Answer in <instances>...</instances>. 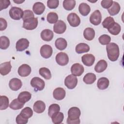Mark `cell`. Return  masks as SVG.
<instances>
[{"label":"cell","instance_id":"6da1fadb","mask_svg":"<svg viewBox=\"0 0 124 124\" xmlns=\"http://www.w3.org/2000/svg\"><path fill=\"white\" fill-rule=\"evenodd\" d=\"M107 55L108 59L112 61H116L120 55L119 47L117 44L114 43H109L106 46Z\"/></svg>","mask_w":124,"mask_h":124},{"label":"cell","instance_id":"7a4b0ae2","mask_svg":"<svg viewBox=\"0 0 124 124\" xmlns=\"http://www.w3.org/2000/svg\"><path fill=\"white\" fill-rule=\"evenodd\" d=\"M80 114L81 112L78 108L76 107L71 108L68 111L67 123L68 124H80L79 117Z\"/></svg>","mask_w":124,"mask_h":124},{"label":"cell","instance_id":"3957f363","mask_svg":"<svg viewBox=\"0 0 124 124\" xmlns=\"http://www.w3.org/2000/svg\"><path fill=\"white\" fill-rule=\"evenodd\" d=\"M22 9L17 7H12L9 10V15L11 18L14 20H20L23 16Z\"/></svg>","mask_w":124,"mask_h":124},{"label":"cell","instance_id":"277c9868","mask_svg":"<svg viewBox=\"0 0 124 124\" xmlns=\"http://www.w3.org/2000/svg\"><path fill=\"white\" fill-rule=\"evenodd\" d=\"M78 84V78H77L72 75L67 76L64 79L65 86L69 89H74Z\"/></svg>","mask_w":124,"mask_h":124},{"label":"cell","instance_id":"5b68a950","mask_svg":"<svg viewBox=\"0 0 124 124\" xmlns=\"http://www.w3.org/2000/svg\"><path fill=\"white\" fill-rule=\"evenodd\" d=\"M38 19L37 17H33L23 21V27L27 30H32L37 27Z\"/></svg>","mask_w":124,"mask_h":124},{"label":"cell","instance_id":"8992f818","mask_svg":"<svg viewBox=\"0 0 124 124\" xmlns=\"http://www.w3.org/2000/svg\"><path fill=\"white\" fill-rule=\"evenodd\" d=\"M31 86L36 89L37 91H42L45 86V81L39 77H34L31 81Z\"/></svg>","mask_w":124,"mask_h":124},{"label":"cell","instance_id":"52a82bcc","mask_svg":"<svg viewBox=\"0 0 124 124\" xmlns=\"http://www.w3.org/2000/svg\"><path fill=\"white\" fill-rule=\"evenodd\" d=\"M67 19L70 25L73 27L78 26L80 23V19L79 17L75 13H70L67 16Z\"/></svg>","mask_w":124,"mask_h":124},{"label":"cell","instance_id":"ba28073f","mask_svg":"<svg viewBox=\"0 0 124 124\" xmlns=\"http://www.w3.org/2000/svg\"><path fill=\"white\" fill-rule=\"evenodd\" d=\"M55 59L57 63L61 66L66 65L69 62V57L67 54L62 52L58 53L56 56Z\"/></svg>","mask_w":124,"mask_h":124},{"label":"cell","instance_id":"9c48e42d","mask_svg":"<svg viewBox=\"0 0 124 124\" xmlns=\"http://www.w3.org/2000/svg\"><path fill=\"white\" fill-rule=\"evenodd\" d=\"M102 20L101 14L99 10L94 11L90 16V22L95 25L97 26L101 23Z\"/></svg>","mask_w":124,"mask_h":124},{"label":"cell","instance_id":"30bf717a","mask_svg":"<svg viewBox=\"0 0 124 124\" xmlns=\"http://www.w3.org/2000/svg\"><path fill=\"white\" fill-rule=\"evenodd\" d=\"M40 52L42 57L45 59H48L51 56L53 53V49L50 45H44L41 47Z\"/></svg>","mask_w":124,"mask_h":124},{"label":"cell","instance_id":"8fae6325","mask_svg":"<svg viewBox=\"0 0 124 124\" xmlns=\"http://www.w3.org/2000/svg\"><path fill=\"white\" fill-rule=\"evenodd\" d=\"M66 29V25L65 22L61 20H58L53 26V31L57 34L63 33Z\"/></svg>","mask_w":124,"mask_h":124},{"label":"cell","instance_id":"7c38bea8","mask_svg":"<svg viewBox=\"0 0 124 124\" xmlns=\"http://www.w3.org/2000/svg\"><path fill=\"white\" fill-rule=\"evenodd\" d=\"M29 41L27 39L21 38L16 43V49L17 51H23L29 46Z\"/></svg>","mask_w":124,"mask_h":124},{"label":"cell","instance_id":"4fadbf2b","mask_svg":"<svg viewBox=\"0 0 124 124\" xmlns=\"http://www.w3.org/2000/svg\"><path fill=\"white\" fill-rule=\"evenodd\" d=\"M84 67L79 63L73 64L71 67V73L75 76H80L84 72Z\"/></svg>","mask_w":124,"mask_h":124},{"label":"cell","instance_id":"5bb4252c","mask_svg":"<svg viewBox=\"0 0 124 124\" xmlns=\"http://www.w3.org/2000/svg\"><path fill=\"white\" fill-rule=\"evenodd\" d=\"M31 69L30 66L27 64H23L18 69V75L22 77L28 76L31 73Z\"/></svg>","mask_w":124,"mask_h":124},{"label":"cell","instance_id":"9a60e30c","mask_svg":"<svg viewBox=\"0 0 124 124\" xmlns=\"http://www.w3.org/2000/svg\"><path fill=\"white\" fill-rule=\"evenodd\" d=\"M81 61L85 65L91 66L94 62L95 57L92 54H86L82 56Z\"/></svg>","mask_w":124,"mask_h":124},{"label":"cell","instance_id":"2e32d148","mask_svg":"<svg viewBox=\"0 0 124 124\" xmlns=\"http://www.w3.org/2000/svg\"><path fill=\"white\" fill-rule=\"evenodd\" d=\"M22 85V83L20 79L17 78H13L11 79L9 82L10 88L13 91H17L21 88Z\"/></svg>","mask_w":124,"mask_h":124},{"label":"cell","instance_id":"e0dca14e","mask_svg":"<svg viewBox=\"0 0 124 124\" xmlns=\"http://www.w3.org/2000/svg\"><path fill=\"white\" fill-rule=\"evenodd\" d=\"M66 93L65 90L61 87H58L54 89L53 92V97L57 100H61L64 99Z\"/></svg>","mask_w":124,"mask_h":124},{"label":"cell","instance_id":"ac0fdd59","mask_svg":"<svg viewBox=\"0 0 124 124\" xmlns=\"http://www.w3.org/2000/svg\"><path fill=\"white\" fill-rule=\"evenodd\" d=\"M11 61L2 63L0 64V73L2 76H5L11 72Z\"/></svg>","mask_w":124,"mask_h":124},{"label":"cell","instance_id":"d6986e66","mask_svg":"<svg viewBox=\"0 0 124 124\" xmlns=\"http://www.w3.org/2000/svg\"><path fill=\"white\" fill-rule=\"evenodd\" d=\"M33 110L37 113H41L43 112L46 108V105L45 103L41 100L36 101L33 106Z\"/></svg>","mask_w":124,"mask_h":124},{"label":"cell","instance_id":"ffe728a7","mask_svg":"<svg viewBox=\"0 0 124 124\" xmlns=\"http://www.w3.org/2000/svg\"><path fill=\"white\" fill-rule=\"evenodd\" d=\"M41 38L45 41H51L54 36L53 31L49 29H45L43 30L40 34Z\"/></svg>","mask_w":124,"mask_h":124},{"label":"cell","instance_id":"44dd1931","mask_svg":"<svg viewBox=\"0 0 124 124\" xmlns=\"http://www.w3.org/2000/svg\"><path fill=\"white\" fill-rule=\"evenodd\" d=\"M45 10V5L41 2H35L32 7V10L34 13L37 15L42 14Z\"/></svg>","mask_w":124,"mask_h":124},{"label":"cell","instance_id":"7402d4cb","mask_svg":"<svg viewBox=\"0 0 124 124\" xmlns=\"http://www.w3.org/2000/svg\"><path fill=\"white\" fill-rule=\"evenodd\" d=\"M108 66L107 62L104 60L99 61L94 67V70L97 73H102L104 72Z\"/></svg>","mask_w":124,"mask_h":124},{"label":"cell","instance_id":"603a6c76","mask_svg":"<svg viewBox=\"0 0 124 124\" xmlns=\"http://www.w3.org/2000/svg\"><path fill=\"white\" fill-rule=\"evenodd\" d=\"M109 80L105 77H102L98 79L97 83V86L100 90L106 89L109 86Z\"/></svg>","mask_w":124,"mask_h":124},{"label":"cell","instance_id":"cb8c5ba5","mask_svg":"<svg viewBox=\"0 0 124 124\" xmlns=\"http://www.w3.org/2000/svg\"><path fill=\"white\" fill-rule=\"evenodd\" d=\"M121 9L120 4L116 1H113L112 5L108 9V12L110 16H115L118 14Z\"/></svg>","mask_w":124,"mask_h":124},{"label":"cell","instance_id":"d4e9b609","mask_svg":"<svg viewBox=\"0 0 124 124\" xmlns=\"http://www.w3.org/2000/svg\"><path fill=\"white\" fill-rule=\"evenodd\" d=\"M31 97V94L27 91H23L21 92L18 95V100L23 103L28 102Z\"/></svg>","mask_w":124,"mask_h":124},{"label":"cell","instance_id":"484cf974","mask_svg":"<svg viewBox=\"0 0 124 124\" xmlns=\"http://www.w3.org/2000/svg\"><path fill=\"white\" fill-rule=\"evenodd\" d=\"M78 11L79 13L83 16H87L91 11L90 6L86 3L82 2L78 6Z\"/></svg>","mask_w":124,"mask_h":124},{"label":"cell","instance_id":"4316f807","mask_svg":"<svg viewBox=\"0 0 124 124\" xmlns=\"http://www.w3.org/2000/svg\"><path fill=\"white\" fill-rule=\"evenodd\" d=\"M83 36L86 40L91 41L94 38L95 31L93 28H87L83 31Z\"/></svg>","mask_w":124,"mask_h":124},{"label":"cell","instance_id":"83f0119b","mask_svg":"<svg viewBox=\"0 0 124 124\" xmlns=\"http://www.w3.org/2000/svg\"><path fill=\"white\" fill-rule=\"evenodd\" d=\"M55 45L58 49L60 50H63L67 47V43L65 39L61 37L58 38L56 40Z\"/></svg>","mask_w":124,"mask_h":124},{"label":"cell","instance_id":"f1b7e54d","mask_svg":"<svg viewBox=\"0 0 124 124\" xmlns=\"http://www.w3.org/2000/svg\"><path fill=\"white\" fill-rule=\"evenodd\" d=\"M90 46L88 45L85 43H79L76 46V51L78 54H81L85 52H87L90 50Z\"/></svg>","mask_w":124,"mask_h":124},{"label":"cell","instance_id":"f546056e","mask_svg":"<svg viewBox=\"0 0 124 124\" xmlns=\"http://www.w3.org/2000/svg\"><path fill=\"white\" fill-rule=\"evenodd\" d=\"M53 123L55 124H60L62 123L64 119V115L61 112H57L54 113L51 117Z\"/></svg>","mask_w":124,"mask_h":124},{"label":"cell","instance_id":"4dcf8cb0","mask_svg":"<svg viewBox=\"0 0 124 124\" xmlns=\"http://www.w3.org/2000/svg\"><path fill=\"white\" fill-rule=\"evenodd\" d=\"M96 79V76L93 73H88L83 77V80L87 84H92L94 82Z\"/></svg>","mask_w":124,"mask_h":124},{"label":"cell","instance_id":"1f68e13d","mask_svg":"<svg viewBox=\"0 0 124 124\" xmlns=\"http://www.w3.org/2000/svg\"><path fill=\"white\" fill-rule=\"evenodd\" d=\"M108 32L111 34L113 35H117L120 32L121 27L118 23L115 22L108 29Z\"/></svg>","mask_w":124,"mask_h":124},{"label":"cell","instance_id":"d6a6232c","mask_svg":"<svg viewBox=\"0 0 124 124\" xmlns=\"http://www.w3.org/2000/svg\"><path fill=\"white\" fill-rule=\"evenodd\" d=\"M24 106V103L19 101L18 99H14L10 104V108L14 110H18L22 108Z\"/></svg>","mask_w":124,"mask_h":124},{"label":"cell","instance_id":"836d02e7","mask_svg":"<svg viewBox=\"0 0 124 124\" xmlns=\"http://www.w3.org/2000/svg\"><path fill=\"white\" fill-rule=\"evenodd\" d=\"M9 101L8 98L5 95L0 96V109H6L9 106Z\"/></svg>","mask_w":124,"mask_h":124},{"label":"cell","instance_id":"e575fe53","mask_svg":"<svg viewBox=\"0 0 124 124\" xmlns=\"http://www.w3.org/2000/svg\"><path fill=\"white\" fill-rule=\"evenodd\" d=\"M63 7L67 11L73 10L76 5V1L75 0H64L63 1Z\"/></svg>","mask_w":124,"mask_h":124},{"label":"cell","instance_id":"d590c367","mask_svg":"<svg viewBox=\"0 0 124 124\" xmlns=\"http://www.w3.org/2000/svg\"><path fill=\"white\" fill-rule=\"evenodd\" d=\"M10 45V40L5 36L0 37V48L1 49H6Z\"/></svg>","mask_w":124,"mask_h":124},{"label":"cell","instance_id":"8d00e7d4","mask_svg":"<svg viewBox=\"0 0 124 124\" xmlns=\"http://www.w3.org/2000/svg\"><path fill=\"white\" fill-rule=\"evenodd\" d=\"M39 74L46 79H50L51 78V74L49 69L46 67H42L39 69Z\"/></svg>","mask_w":124,"mask_h":124},{"label":"cell","instance_id":"74e56055","mask_svg":"<svg viewBox=\"0 0 124 124\" xmlns=\"http://www.w3.org/2000/svg\"><path fill=\"white\" fill-rule=\"evenodd\" d=\"M60 110V107L57 104H52L50 105L48 109V114L49 117H51L54 113Z\"/></svg>","mask_w":124,"mask_h":124},{"label":"cell","instance_id":"f35d334b","mask_svg":"<svg viewBox=\"0 0 124 124\" xmlns=\"http://www.w3.org/2000/svg\"><path fill=\"white\" fill-rule=\"evenodd\" d=\"M47 21L50 24L56 23L58 20V16L55 12H50L47 15Z\"/></svg>","mask_w":124,"mask_h":124},{"label":"cell","instance_id":"ab89813d","mask_svg":"<svg viewBox=\"0 0 124 124\" xmlns=\"http://www.w3.org/2000/svg\"><path fill=\"white\" fill-rule=\"evenodd\" d=\"M115 21L113 17L111 16H108L106 17L102 22V26L104 28L108 29L110 26H111L114 23Z\"/></svg>","mask_w":124,"mask_h":124},{"label":"cell","instance_id":"60d3db41","mask_svg":"<svg viewBox=\"0 0 124 124\" xmlns=\"http://www.w3.org/2000/svg\"><path fill=\"white\" fill-rule=\"evenodd\" d=\"M24 117L29 119L33 115V111L30 107H27L23 108L20 112V113Z\"/></svg>","mask_w":124,"mask_h":124},{"label":"cell","instance_id":"b9f144b4","mask_svg":"<svg viewBox=\"0 0 124 124\" xmlns=\"http://www.w3.org/2000/svg\"><path fill=\"white\" fill-rule=\"evenodd\" d=\"M98 40L101 45H107L110 43L111 41V37L108 35L103 34L99 37Z\"/></svg>","mask_w":124,"mask_h":124},{"label":"cell","instance_id":"7bdbcfd3","mask_svg":"<svg viewBox=\"0 0 124 124\" xmlns=\"http://www.w3.org/2000/svg\"><path fill=\"white\" fill-rule=\"evenodd\" d=\"M33 17H34V14L32 11L30 10H26L24 11L23 16L22 17V19L23 21Z\"/></svg>","mask_w":124,"mask_h":124},{"label":"cell","instance_id":"ee69618b","mask_svg":"<svg viewBox=\"0 0 124 124\" xmlns=\"http://www.w3.org/2000/svg\"><path fill=\"white\" fill-rule=\"evenodd\" d=\"M59 4L58 0H48L47 1V6L50 9H56Z\"/></svg>","mask_w":124,"mask_h":124},{"label":"cell","instance_id":"f6af8a7d","mask_svg":"<svg viewBox=\"0 0 124 124\" xmlns=\"http://www.w3.org/2000/svg\"><path fill=\"white\" fill-rule=\"evenodd\" d=\"M16 120L17 124H26L28 122V119L24 117L21 114L16 116Z\"/></svg>","mask_w":124,"mask_h":124},{"label":"cell","instance_id":"bcb514c9","mask_svg":"<svg viewBox=\"0 0 124 124\" xmlns=\"http://www.w3.org/2000/svg\"><path fill=\"white\" fill-rule=\"evenodd\" d=\"M113 2L111 0H103L101 1V5L103 8L108 9L112 5Z\"/></svg>","mask_w":124,"mask_h":124},{"label":"cell","instance_id":"7dc6e473","mask_svg":"<svg viewBox=\"0 0 124 124\" xmlns=\"http://www.w3.org/2000/svg\"><path fill=\"white\" fill-rule=\"evenodd\" d=\"M10 1L9 0H0V10L6 9L10 5Z\"/></svg>","mask_w":124,"mask_h":124},{"label":"cell","instance_id":"c3c4849f","mask_svg":"<svg viewBox=\"0 0 124 124\" xmlns=\"http://www.w3.org/2000/svg\"><path fill=\"white\" fill-rule=\"evenodd\" d=\"M7 26V23L6 20L2 17L0 18V31L5 30Z\"/></svg>","mask_w":124,"mask_h":124},{"label":"cell","instance_id":"681fc988","mask_svg":"<svg viewBox=\"0 0 124 124\" xmlns=\"http://www.w3.org/2000/svg\"><path fill=\"white\" fill-rule=\"evenodd\" d=\"M25 0H14L13 1L15 2V3H16L17 4H21L22 3V2H24Z\"/></svg>","mask_w":124,"mask_h":124}]
</instances>
